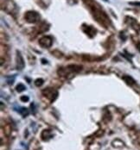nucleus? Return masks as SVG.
Here are the masks:
<instances>
[{
  "label": "nucleus",
  "mask_w": 140,
  "mask_h": 150,
  "mask_svg": "<svg viewBox=\"0 0 140 150\" xmlns=\"http://www.w3.org/2000/svg\"><path fill=\"white\" fill-rule=\"evenodd\" d=\"M16 67L17 70H23L25 67V62L23 57L22 56L19 51H16Z\"/></svg>",
  "instance_id": "423d86ee"
},
{
  "label": "nucleus",
  "mask_w": 140,
  "mask_h": 150,
  "mask_svg": "<svg viewBox=\"0 0 140 150\" xmlns=\"http://www.w3.org/2000/svg\"><path fill=\"white\" fill-rule=\"evenodd\" d=\"M138 47H139V50L140 51V44H139V46H138Z\"/></svg>",
  "instance_id": "4468645a"
},
{
  "label": "nucleus",
  "mask_w": 140,
  "mask_h": 150,
  "mask_svg": "<svg viewBox=\"0 0 140 150\" xmlns=\"http://www.w3.org/2000/svg\"><path fill=\"white\" fill-rule=\"evenodd\" d=\"M52 44H53V39L51 36L46 35L39 40V45L43 48H48L52 46Z\"/></svg>",
  "instance_id": "39448f33"
},
{
  "label": "nucleus",
  "mask_w": 140,
  "mask_h": 150,
  "mask_svg": "<svg viewBox=\"0 0 140 150\" xmlns=\"http://www.w3.org/2000/svg\"><path fill=\"white\" fill-rule=\"evenodd\" d=\"M51 137H52V135H51V133H50L49 130H46L45 129V130L43 131V133H42V139L43 141H48Z\"/></svg>",
  "instance_id": "6e6552de"
},
{
  "label": "nucleus",
  "mask_w": 140,
  "mask_h": 150,
  "mask_svg": "<svg viewBox=\"0 0 140 150\" xmlns=\"http://www.w3.org/2000/svg\"><path fill=\"white\" fill-rule=\"evenodd\" d=\"M130 4H132V5H140V3H139V2H138V3H137V2H136V3L131 2V3H130Z\"/></svg>",
  "instance_id": "ddd939ff"
},
{
  "label": "nucleus",
  "mask_w": 140,
  "mask_h": 150,
  "mask_svg": "<svg viewBox=\"0 0 140 150\" xmlns=\"http://www.w3.org/2000/svg\"><path fill=\"white\" fill-rule=\"evenodd\" d=\"M26 90V87H25V86L24 85H23V84H18L17 86H16V91H18V92H22V91H23Z\"/></svg>",
  "instance_id": "1a4fd4ad"
},
{
  "label": "nucleus",
  "mask_w": 140,
  "mask_h": 150,
  "mask_svg": "<svg viewBox=\"0 0 140 150\" xmlns=\"http://www.w3.org/2000/svg\"><path fill=\"white\" fill-rule=\"evenodd\" d=\"M43 94L47 98H48L51 102L54 101L58 96V92L52 88H47L45 90H43Z\"/></svg>",
  "instance_id": "20e7f679"
},
{
  "label": "nucleus",
  "mask_w": 140,
  "mask_h": 150,
  "mask_svg": "<svg viewBox=\"0 0 140 150\" xmlns=\"http://www.w3.org/2000/svg\"><path fill=\"white\" fill-rule=\"evenodd\" d=\"M4 5H5V6L3 7V9H4L6 12H8L9 14L16 13V11H17V7H16V5L12 1H10V0L5 1Z\"/></svg>",
  "instance_id": "7ed1b4c3"
},
{
  "label": "nucleus",
  "mask_w": 140,
  "mask_h": 150,
  "mask_svg": "<svg viewBox=\"0 0 140 150\" xmlns=\"http://www.w3.org/2000/svg\"><path fill=\"white\" fill-rule=\"evenodd\" d=\"M19 113L22 114L23 117H26V116H28V114H29V110H28L26 108H21V110H19Z\"/></svg>",
  "instance_id": "9b49d317"
},
{
  "label": "nucleus",
  "mask_w": 140,
  "mask_h": 150,
  "mask_svg": "<svg viewBox=\"0 0 140 150\" xmlns=\"http://www.w3.org/2000/svg\"><path fill=\"white\" fill-rule=\"evenodd\" d=\"M43 83H44V80L43 79H37L36 81H35V85L36 86H42L43 85Z\"/></svg>",
  "instance_id": "9d476101"
},
{
  "label": "nucleus",
  "mask_w": 140,
  "mask_h": 150,
  "mask_svg": "<svg viewBox=\"0 0 140 150\" xmlns=\"http://www.w3.org/2000/svg\"><path fill=\"white\" fill-rule=\"evenodd\" d=\"M82 69L81 66H78V65H69L67 67H61L60 69H58L57 73L60 76L62 77H67L68 75L72 74H77L79 72H80Z\"/></svg>",
  "instance_id": "f257e3e1"
},
{
  "label": "nucleus",
  "mask_w": 140,
  "mask_h": 150,
  "mask_svg": "<svg viewBox=\"0 0 140 150\" xmlns=\"http://www.w3.org/2000/svg\"><path fill=\"white\" fill-rule=\"evenodd\" d=\"M29 100H30V98L28 96H23V97H21V101H23V102H28Z\"/></svg>",
  "instance_id": "f8f14e48"
},
{
  "label": "nucleus",
  "mask_w": 140,
  "mask_h": 150,
  "mask_svg": "<svg viewBox=\"0 0 140 150\" xmlns=\"http://www.w3.org/2000/svg\"><path fill=\"white\" fill-rule=\"evenodd\" d=\"M123 79H124V82H125L126 84H128V85H130V86H132V85L135 84L134 79H133L132 77L129 76V75H125V76H124V77H123Z\"/></svg>",
  "instance_id": "0eeeda50"
},
{
  "label": "nucleus",
  "mask_w": 140,
  "mask_h": 150,
  "mask_svg": "<svg viewBox=\"0 0 140 150\" xmlns=\"http://www.w3.org/2000/svg\"><path fill=\"white\" fill-rule=\"evenodd\" d=\"M24 19L26 20V22H28L30 23H35L40 20V15L36 11H28L25 13Z\"/></svg>",
  "instance_id": "f03ea898"
}]
</instances>
